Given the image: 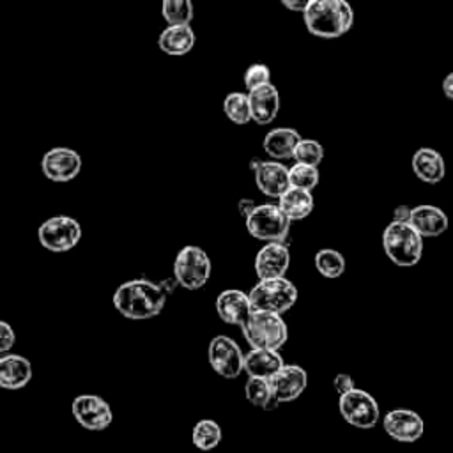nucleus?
Listing matches in <instances>:
<instances>
[{
  "instance_id": "1",
  "label": "nucleus",
  "mask_w": 453,
  "mask_h": 453,
  "mask_svg": "<svg viewBox=\"0 0 453 453\" xmlns=\"http://www.w3.org/2000/svg\"><path fill=\"white\" fill-rule=\"evenodd\" d=\"M179 285L175 278L163 281H150L136 278L124 281L113 294V306L129 320H147L161 313L172 288Z\"/></svg>"
},
{
  "instance_id": "2",
  "label": "nucleus",
  "mask_w": 453,
  "mask_h": 453,
  "mask_svg": "<svg viewBox=\"0 0 453 453\" xmlns=\"http://www.w3.org/2000/svg\"><path fill=\"white\" fill-rule=\"evenodd\" d=\"M306 30L320 39H336L354 23V11L347 0H311L303 12Z\"/></svg>"
},
{
  "instance_id": "3",
  "label": "nucleus",
  "mask_w": 453,
  "mask_h": 453,
  "mask_svg": "<svg viewBox=\"0 0 453 453\" xmlns=\"http://www.w3.org/2000/svg\"><path fill=\"white\" fill-rule=\"evenodd\" d=\"M382 248L395 265L412 267L421 260L423 235L409 221L393 219L382 232Z\"/></svg>"
},
{
  "instance_id": "4",
  "label": "nucleus",
  "mask_w": 453,
  "mask_h": 453,
  "mask_svg": "<svg viewBox=\"0 0 453 453\" xmlns=\"http://www.w3.org/2000/svg\"><path fill=\"white\" fill-rule=\"evenodd\" d=\"M241 329L248 343L257 349L280 350L288 338V327L283 317L264 310H251Z\"/></svg>"
},
{
  "instance_id": "5",
  "label": "nucleus",
  "mask_w": 453,
  "mask_h": 453,
  "mask_svg": "<svg viewBox=\"0 0 453 453\" xmlns=\"http://www.w3.org/2000/svg\"><path fill=\"white\" fill-rule=\"evenodd\" d=\"M250 299L253 310H264L281 315L296 304L297 287L285 276L258 280V283L250 290Z\"/></svg>"
},
{
  "instance_id": "6",
  "label": "nucleus",
  "mask_w": 453,
  "mask_h": 453,
  "mask_svg": "<svg viewBox=\"0 0 453 453\" xmlns=\"http://www.w3.org/2000/svg\"><path fill=\"white\" fill-rule=\"evenodd\" d=\"M211 276V260L207 253L195 244L184 246L173 262V278L188 290L202 288Z\"/></svg>"
},
{
  "instance_id": "7",
  "label": "nucleus",
  "mask_w": 453,
  "mask_h": 453,
  "mask_svg": "<svg viewBox=\"0 0 453 453\" xmlns=\"http://www.w3.org/2000/svg\"><path fill=\"white\" fill-rule=\"evenodd\" d=\"M248 234L258 241H285L290 230V219L278 203H262L246 218Z\"/></svg>"
},
{
  "instance_id": "8",
  "label": "nucleus",
  "mask_w": 453,
  "mask_h": 453,
  "mask_svg": "<svg viewBox=\"0 0 453 453\" xmlns=\"http://www.w3.org/2000/svg\"><path fill=\"white\" fill-rule=\"evenodd\" d=\"M37 239L48 251L64 253L80 242L81 226L71 216H53L41 223L37 228Z\"/></svg>"
},
{
  "instance_id": "9",
  "label": "nucleus",
  "mask_w": 453,
  "mask_h": 453,
  "mask_svg": "<svg viewBox=\"0 0 453 453\" xmlns=\"http://www.w3.org/2000/svg\"><path fill=\"white\" fill-rule=\"evenodd\" d=\"M338 409L342 418L356 428H373L380 418L377 400L370 393L357 388L340 395Z\"/></svg>"
},
{
  "instance_id": "10",
  "label": "nucleus",
  "mask_w": 453,
  "mask_h": 453,
  "mask_svg": "<svg viewBox=\"0 0 453 453\" xmlns=\"http://www.w3.org/2000/svg\"><path fill=\"white\" fill-rule=\"evenodd\" d=\"M209 365L225 379H237L244 370V354L235 340L218 334L209 343Z\"/></svg>"
},
{
  "instance_id": "11",
  "label": "nucleus",
  "mask_w": 453,
  "mask_h": 453,
  "mask_svg": "<svg viewBox=\"0 0 453 453\" xmlns=\"http://www.w3.org/2000/svg\"><path fill=\"white\" fill-rule=\"evenodd\" d=\"M74 419L87 430L99 432L104 430L111 419L113 412L108 402L97 395H80L73 400L71 405Z\"/></svg>"
},
{
  "instance_id": "12",
  "label": "nucleus",
  "mask_w": 453,
  "mask_h": 453,
  "mask_svg": "<svg viewBox=\"0 0 453 453\" xmlns=\"http://www.w3.org/2000/svg\"><path fill=\"white\" fill-rule=\"evenodd\" d=\"M41 170L53 182H69L81 170V157L74 149L53 147L41 159Z\"/></svg>"
},
{
  "instance_id": "13",
  "label": "nucleus",
  "mask_w": 453,
  "mask_h": 453,
  "mask_svg": "<svg viewBox=\"0 0 453 453\" xmlns=\"http://www.w3.org/2000/svg\"><path fill=\"white\" fill-rule=\"evenodd\" d=\"M251 170L255 173L257 188L271 198H280L290 188L288 168L280 161H251Z\"/></svg>"
},
{
  "instance_id": "14",
  "label": "nucleus",
  "mask_w": 453,
  "mask_h": 453,
  "mask_svg": "<svg viewBox=\"0 0 453 453\" xmlns=\"http://www.w3.org/2000/svg\"><path fill=\"white\" fill-rule=\"evenodd\" d=\"M384 432L398 442H416L423 432V418L411 409H393L382 419Z\"/></svg>"
},
{
  "instance_id": "15",
  "label": "nucleus",
  "mask_w": 453,
  "mask_h": 453,
  "mask_svg": "<svg viewBox=\"0 0 453 453\" xmlns=\"http://www.w3.org/2000/svg\"><path fill=\"white\" fill-rule=\"evenodd\" d=\"M290 265V253L285 242L273 241L264 244L255 257V274L258 280L281 278Z\"/></svg>"
},
{
  "instance_id": "16",
  "label": "nucleus",
  "mask_w": 453,
  "mask_h": 453,
  "mask_svg": "<svg viewBox=\"0 0 453 453\" xmlns=\"http://www.w3.org/2000/svg\"><path fill=\"white\" fill-rule=\"evenodd\" d=\"M271 386L274 391V396L283 402H292L306 389L308 375L304 368L297 365H283L271 379Z\"/></svg>"
},
{
  "instance_id": "17",
  "label": "nucleus",
  "mask_w": 453,
  "mask_h": 453,
  "mask_svg": "<svg viewBox=\"0 0 453 453\" xmlns=\"http://www.w3.org/2000/svg\"><path fill=\"white\" fill-rule=\"evenodd\" d=\"M216 310L223 322L241 327L250 317L253 306L250 294H244L239 288H226L218 296Z\"/></svg>"
},
{
  "instance_id": "18",
  "label": "nucleus",
  "mask_w": 453,
  "mask_h": 453,
  "mask_svg": "<svg viewBox=\"0 0 453 453\" xmlns=\"http://www.w3.org/2000/svg\"><path fill=\"white\" fill-rule=\"evenodd\" d=\"M251 106V120L260 126L271 124L280 111V94L273 83L260 85L248 92Z\"/></svg>"
},
{
  "instance_id": "19",
  "label": "nucleus",
  "mask_w": 453,
  "mask_h": 453,
  "mask_svg": "<svg viewBox=\"0 0 453 453\" xmlns=\"http://www.w3.org/2000/svg\"><path fill=\"white\" fill-rule=\"evenodd\" d=\"M409 223L423 235V237H439L448 226L449 219L446 212L435 205H416L411 209Z\"/></svg>"
},
{
  "instance_id": "20",
  "label": "nucleus",
  "mask_w": 453,
  "mask_h": 453,
  "mask_svg": "<svg viewBox=\"0 0 453 453\" xmlns=\"http://www.w3.org/2000/svg\"><path fill=\"white\" fill-rule=\"evenodd\" d=\"M32 379V365L19 354H4L0 359V386L9 391L25 388Z\"/></svg>"
},
{
  "instance_id": "21",
  "label": "nucleus",
  "mask_w": 453,
  "mask_h": 453,
  "mask_svg": "<svg viewBox=\"0 0 453 453\" xmlns=\"http://www.w3.org/2000/svg\"><path fill=\"white\" fill-rule=\"evenodd\" d=\"M412 172L414 175L426 182V184H437L446 175V163L442 156L430 147H421L412 156Z\"/></svg>"
},
{
  "instance_id": "22",
  "label": "nucleus",
  "mask_w": 453,
  "mask_h": 453,
  "mask_svg": "<svg viewBox=\"0 0 453 453\" xmlns=\"http://www.w3.org/2000/svg\"><path fill=\"white\" fill-rule=\"evenodd\" d=\"M157 46L170 57H184L195 46L191 25H168L157 37Z\"/></svg>"
},
{
  "instance_id": "23",
  "label": "nucleus",
  "mask_w": 453,
  "mask_h": 453,
  "mask_svg": "<svg viewBox=\"0 0 453 453\" xmlns=\"http://www.w3.org/2000/svg\"><path fill=\"white\" fill-rule=\"evenodd\" d=\"M301 134L292 127H276L271 129L262 142V147L269 157L276 161H285L294 157V149L299 143Z\"/></svg>"
},
{
  "instance_id": "24",
  "label": "nucleus",
  "mask_w": 453,
  "mask_h": 453,
  "mask_svg": "<svg viewBox=\"0 0 453 453\" xmlns=\"http://www.w3.org/2000/svg\"><path fill=\"white\" fill-rule=\"evenodd\" d=\"M283 365V357L278 350L253 347L248 354H244V370L250 373V377L271 379Z\"/></svg>"
},
{
  "instance_id": "25",
  "label": "nucleus",
  "mask_w": 453,
  "mask_h": 453,
  "mask_svg": "<svg viewBox=\"0 0 453 453\" xmlns=\"http://www.w3.org/2000/svg\"><path fill=\"white\" fill-rule=\"evenodd\" d=\"M278 205H280V209L287 214V218H288L290 221H299V219H304L306 216L311 214L315 202H313L311 191L290 186V188L278 198Z\"/></svg>"
},
{
  "instance_id": "26",
  "label": "nucleus",
  "mask_w": 453,
  "mask_h": 453,
  "mask_svg": "<svg viewBox=\"0 0 453 453\" xmlns=\"http://www.w3.org/2000/svg\"><path fill=\"white\" fill-rule=\"evenodd\" d=\"M244 391H246L248 402L253 403L255 407L273 411L280 405V400L274 396L271 380L265 377H250L244 386Z\"/></svg>"
},
{
  "instance_id": "27",
  "label": "nucleus",
  "mask_w": 453,
  "mask_h": 453,
  "mask_svg": "<svg viewBox=\"0 0 453 453\" xmlns=\"http://www.w3.org/2000/svg\"><path fill=\"white\" fill-rule=\"evenodd\" d=\"M223 113L226 119L237 126H244L251 120L250 97L244 92H230L223 99Z\"/></svg>"
},
{
  "instance_id": "28",
  "label": "nucleus",
  "mask_w": 453,
  "mask_h": 453,
  "mask_svg": "<svg viewBox=\"0 0 453 453\" xmlns=\"http://www.w3.org/2000/svg\"><path fill=\"white\" fill-rule=\"evenodd\" d=\"M191 441L193 444L202 449V451H209L214 449L219 441H221V428L216 421L212 419H200L191 432Z\"/></svg>"
},
{
  "instance_id": "29",
  "label": "nucleus",
  "mask_w": 453,
  "mask_h": 453,
  "mask_svg": "<svg viewBox=\"0 0 453 453\" xmlns=\"http://www.w3.org/2000/svg\"><path fill=\"white\" fill-rule=\"evenodd\" d=\"M315 267L324 278H340L345 273V257L336 250L324 248L315 255Z\"/></svg>"
},
{
  "instance_id": "30",
  "label": "nucleus",
  "mask_w": 453,
  "mask_h": 453,
  "mask_svg": "<svg viewBox=\"0 0 453 453\" xmlns=\"http://www.w3.org/2000/svg\"><path fill=\"white\" fill-rule=\"evenodd\" d=\"M161 14L168 25H189L193 19L191 0H163Z\"/></svg>"
},
{
  "instance_id": "31",
  "label": "nucleus",
  "mask_w": 453,
  "mask_h": 453,
  "mask_svg": "<svg viewBox=\"0 0 453 453\" xmlns=\"http://www.w3.org/2000/svg\"><path fill=\"white\" fill-rule=\"evenodd\" d=\"M290 186L311 191L319 184V168L306 163H296L288 168Z\"/></svg>"
},
{
  "instance_id": "32",
  "label": "nucleus",
  "mask_w": 453,
  "mask_h": 453,
  "mask_svg": "<svg viewBox=\"0 0 453 453\" xmlns=\"http://www.w3.org/2000/svg\"><path fill=\"white\" fill-rule=\"evenodd\" d=\"M296 163H306L319 166V163L324 159V147L311 138H301L299 143L294 149V157Z\"/></svg>"
},
{
  "instance_id": "33",
  "label": "nucleus",
  "mask_w": 453,
  "mask_h": 453,
  "mask_svg": "<svg viewBox=\"0 0 453 453\" xmlns=\"http://www.w3.org/2000/svg\"><path fill=\"white\" fill-rule=\"evenodd\" d=\"M242 81H244V87H246L248 92L260 87V85L271 83V69L265 64H251L246 69Z\"/></svg>"
},
{
  "instance_id": "34",
  "label": "nucleus",
  "mask_w": 453,
  "mask_h": 453,
  "mask_svg": "<svg viewBox=\"0 0 453 453\" xmlns=\"http://www.w3.org/2000/svg\"><path fill=\"white\" fill-rule=\"evenodd\" d=\"M16 343V334L14 329L7 322H0V352L5 354L9 352Z\"/></svg>"
},
{
  "instance_id": "35",
  "label": "nucleus",
  "mask_w": 453,
  "mask_h": 453,
  "mask_svg": "<svg viewBox=\"0 0 453 453\" xmlns=\"http://www.w3.org/2000/svg\"><path fill=\"white\" fill-rule=\"evenodd\" d=\"M333 386H334V389H336L338 395H343V393H347V391H350V389L356 388L354 379H352L349 373H338V375L334 377V380H333Z\"/></svg>"
},
{
  "instance_id": "36",
  "label": "nucleus",
  "mask_w": 453,
  "mask_h": 453,
  "mask_svg": "<svg viewBox=\"0 0 453 453\" xmlns=\"http://www.w3.org/2000/svg\"><path fill=\"white\" fill-rule=\"evenodd\" d=\"M311 0H280V4L288 9V11H294V12H304V9L308 7Z\"/></svg>"
},
{
  "instance_id": "37",
  "label": "nucleus",
  "mask_w": 453,
  "mask_h": 453,
  "mask_svg": "<svg viewBox=\"0 0 453 453\" xmlns=\"http://www.w3.org/2000/svg\"><path fill=\"white\" fill-rule=\"evenodd\" d=\"M255 202L251 200V198H241L239 200V212L244 216V218H248L253 211H255Z\"/></svg>"
},
{
  "instance_id": "38",
  "label": "nucleus",
  "mask_w": 453,
  "mask_h": 453,
  "mask_svg": "<svg viewBox=\"0 0 453 453\" xmlns=\"http://www.w3.org/2000/svg\"><path fill=\"white\" fill-rule=\"evenodd\" d=\"M442 94L453 101V73L446 74L442 80Z\"/></svg>"
},
{
  "instance_id": "39",
  "label": "nucleus",
  "mask_w": 453,
  "mask_h": 453,
  "mask_svg": "<svg viewBox=\"0 0 453 453\" xmlns=\"http://www.w3.org/2000/svg\"><path fill=\"white\" fill-rule=\"evenodd\" d=\"M409 216H411V209L407 205H398L395 209V214H393V219H398V221H409Z\"/></svg>"
}]
</instances>
